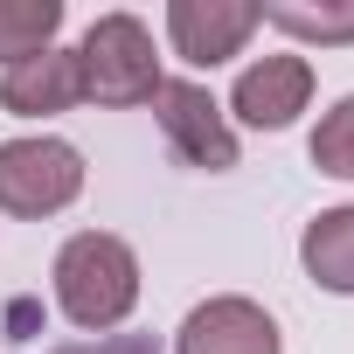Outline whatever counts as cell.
<instances>
[{
	"mask_svg": "<svg viewBox=\"0 0 354 354\" xmlns=\"http://www.w3.org/2000/svg\"><path fill=\"white\" fill-rule=\"evenodd\" d=\"M313 167L354 181V97H340V104L319 118V132H313Z\"/></svg>",
	"mask_w": 354,
	"mask_h": 354,
	"instance_id": "11",
	"label": "cell"
},
{
	"mask_svg": "<svg viewBox=\"0 0 354 354\" xmlns=\"http://www.w3.org/2000/svg\"><path fill=\"white\" fill-rule=\"evenodd\" d=\"M174 354H278V319L257 299H209L181 319Z\"/></svg>",
	"mask_w": 354,
	"mask_h": 354,
	"instance_id": "6",
	"label": "cell"
},
{
	"mask_svg": "<svg viewBox=\"0 0 354 354\" xmlns=\"http://www.w3.org/2000/svg\"><path fill=\"white\" fill-rule=\"evenodd\" d=\"M63 28V0H0V63H28L56 49Z\"/></svg>",
	"mask_w": 354,
	"mask_h": 354,
	"instance_id": "10",
	"label": "cell"
},
{
	"mask_svg": "<svg viewBox=\"0 0 354 354\" xmlns=\"http://www.w3.org/2000/svg\"><path fill=\"white\" fill-rule=\"evenodd\" d=\"M77 63H84V97L97 104H153L160 91V56L139 15H97L77 42Z\"/></svg>",
	"mask_w": 354,
	"mask_h": 354,
	"instance_id": "2",
	"label": "cell"
},
{
	"mask_svg": "<svg viewBox=\"0 0 354 354\" xmlns=\"http://www.w3.org/2000/svg\"><path fill=\"white\" fill-rule=\"evenodd\" d=\"M56 306L70 326L84 333H111L132 306H139V257L125 236L111 230H84L63 243L56 257Z\"/></svg>",
	"mask_w": 354,
	"mask_h": 354,
	"instance_id": "1",
	"label": "cell"
},
{
	"mask_svg": "<svg viewBox=\"0 0 354 354\" xmlns=\"http://www.w3.org/2000/svg\"><path fill=\"white\" fill-rule=\"evenodd\" d=\"M153 111H160V132L174 139V153H181L188 167H202V174L236 167V132H230L223 104H216L202 84H188V77H160Z\"/></svg>",
	"mask_w": 354,
	"mask_h": 354,
	"instance_id": "4",
	"label": "cell"
},
{
	"mask_svg": "<svg viewBox=\"0 0 354 354\" xmlns=\"http://www.w3.org/2000/svg\"><path fill=\"white\" fill-rule=\"evenodd\" d=\"M306 278L326 292H354V209H319L299 236Z\"/></svg>",
	"mask_w": 354,
	"mask_h": 354,
	"instance_id": "9",
	"label": "cell"
},
{
	"mask_svg": "<svg viewBox=\"0 0 354 354\" xmlns=\"http://www.w3.org/2000/svg\"><path fill=\"white\" fill-rule=\"evenodd\" d=\"M84 195V153L70 139H8L0 146V209L8 216H56Z\"/></svg>",
	"mask_w": 354,
	"mask_h": 354,
	"instance_id": "3",
	"label": "cell"
},
{
	"mask_svg": "<svg viewBox=\"0 0 354 354\" xmlns=\"http://www.w3.org/2000/svg\"><path fill=\"white\" fill-rule=\"evenodd\" d=\"M56 354H160L146 333H97V340H77V347H56Z\"/></svg>",
	"mask_w": 354,
	"mask_h": 354,
	"instance_id": "13",
	"label": "cell"
},
{
	"mask_svg": "<svg viewBox=\"0 0 354 354\" xmlns=\"http://www.w3.org/2000/svg\"><path fill=\"white\" fill-rule=\"evenodd\" d=\"M236 118L257 125V132H285L306 104H313V63L306 56H257L243 77H236Z\"/></svg>",
	"mask_w": 354,
	"mask_h": 354,
	"instance_id": "7",
	"label": "cell"
},
{
	"mask_svg": "<svg viewBox=\"0 0 354 354\" xmlns=\"http://www.w3.org/2000/svg\"><path fill=\"white\" fill-rule=\"evenodd\" d=\"M257 28H264V8H250V0H174V8H167L174 56L195 63V70L230 63Z\"/></svg>",
	"mask_w": 354,
	"mask_h": 354,
	"instance_id": "5",
	"label": "cell"
},
{
	"mask_svg": "<svg viewBox=\"0 0 354 354\" xmlns=\"http://www.w3.org/2000/svg\"><path fill=\"white\" fill-rule=\"evenodd\" d=\"M0 104H8L15 118H49V111L84 104V63H77V49H42L28 63H8Z\"/></svg>",
	"mask_w": 354,
	"mask_h": 354,
	"instance_id": "8",
	"label": "cell"
},
{
	"mask_svg": "<svg viewBox=\"0 0 354 354\" xmlns=\"http://www.w3.org/2000/svg\"><path fill=\"white\" fill-rule=\"evenodd\" d=\"M264 21L299 42H354V8H264Z\"/></svg>",
	"mask_w": 354,
	"mask_h": 354,
	"instance_id": "12",
	"label": "cell"
}]
</instances>
